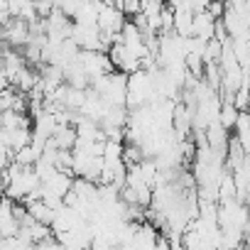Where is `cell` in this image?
I'll list each match as a JSON object with an SVG mask.
<instances>
[{
  "instance_id": "1",
  "label": "cell",
  "mask_w": 250,
  "mask_h": 250,
  "mask_svg": "<svg viewBox=\"0 0 250 250\" xmlns=\"http://www.w3.org/2000/svg\"><path fill=\"white\" fill-rule=\"evenodd\" d=\"M74 174L71 172H64V169H57L52 177H47L42 182V194H52V196H59V199H66V194L74 189Z\"/></svg>"
},
{
  "instance_id": "2",
  "label": "cell",
  "mask_w": 250,
  "mask_h": 250,
  "mask_svg": "<svg viewBox=\"0 0 250 250\" xmlns=\"http://www.w3.org/2000/svg\"><path fill=\"white\" fill-rule=\"evenodd\" d=\"M20 230H22V223L15 216V201L5 196L3 206H0V235L13 238V235H20Z\"/></svg>"
},
{
  "instance_id": "3",
  "label": "cell",
  "mask_w": 250,
  "mask_h": 250,
  "mask_svg": "<svg viewBox=\"0 0 250 250\" xmlns=\"http://www.w3.org/2000/svg\"><path fill=\"white\" fill-rule=\"evenodd\" d=\"M57 128H59V118H57V113H49V110L40 113V115L35 118V125H32L35 140H40V143H47L49 138H54Z\"/></svg>"
},
{
  "instance_id": "4",
  "label": "cell",
  "mask_w": 250,
  "mask_h": 250,
  "mask_svg": "<svg viewBox=\"0 0 250 250\" xmlns=\"http://www.w3.org/2000/svg\"><path fill=\"white\" fill-rule=\"evenodd\" d=\"M35 140L32 128H15V130H3L0 128V145H8L15 152H20L22 147H27Z\"/></svg>"
},
{
  "instance_id": "5",
  "label": "cell",
  "mask_w": 250,
  "mask_h": 250,
  "mask_svg": "<svg viewBox=\"0 0 250 250\" xmlns=\"http://www.w3.org/2000/svg\"><path fill=\"white\" fill-rule=\"evenodd\" d=\"M218 22H221V20H216L208 10L196 13V15H194V37L211 42V40L218 35Z\"/></svg>"
},
{
  "instance_id": "6",
  "label": "cell",
  "mask_w": 250,
  "mask_h": 250,
  "mask_svg": "<svg viewBox=\"0 0 250 250\" xmlns=\"http://www.w3.org/2000/svg\"><path fill=\"white\" fill-rule=\"evenodd\" d=\"M27 211H30V216L37 221V223H49L52 226V221H54V208L49 206V204H44L42 199L40 201H32V204H27Z\"/></svg>"
},
{
  "instance_id": "7",
  "label": "cell",
  "mask_w": 250,
  "mask_h": 250,
  "mask_svg": "<svg viewBox=\"0 0 250 250\" xmlns=\"http://www.w3.org/2000/svg\"><path fill=\"white\" fill-rule=\"evenodd\" d=\"M238 118H240V110L235 108V103H233V101H223V105H221V115H218V120H221L223 128L235 130Z\"/></svg>"
},
{
  "instance_id": "8",
  "label": "cell",
  "mask_w": 250,
  "mask_h": 250,
  "mask_svg": "<svg viewBox=\"0 0 250 250\" xmlns=\"http://www.w3.org/2000/svg\"><path fill=\"white\" fill-rule=\"evenodd\" d=\"M123 160H125V165H128V167H133V165H140V162L147 160V157H145V152H143V147H140L138 143H125Z\"/></svg>"
},
{
  "instance_id": "9",
  "label": "cell",
  "mask_w": 250,
  "mask_h": 250,
  "mask_svg": "<svg viewBox=\"0 0 250 250\" xmlns=\"http://www.w3.org/2000/svg\"><path fill=\"white\" fill-rule=\"evenodd\" d=\"M245 243H248V248H250V223L245 226Z\"/></svg>"
},
{
  "instance_id": "10",
  "label": "cell",
  "mask_w": 250,
  "mask_h": 250,
  "mask_svg": "<svg viewBox=\"0 0 250 250\" xmlns=\"http://www.w3.org/2000/svg\"><path fill=\"white\" fill-rule=\"evenodd\" d=\"M248 113H250V105H248Z\"/></svg>"
}]
</instances>
